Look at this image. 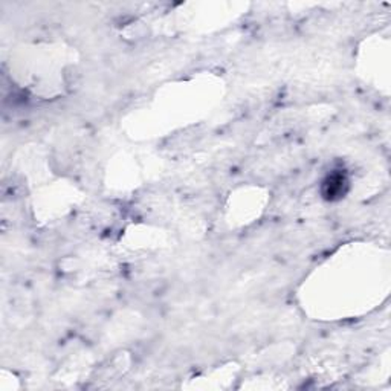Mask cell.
Wrapping results in <instances>:
<instances>
[{
	"mask_svg": "<svg viewBox=\"0 0 391 391\" xmlns=\"http://www.w3.org/2000/svg\"><path fill=\"white\" fill-rule=\"evenodd\" d=\"M348 190V179L344 173H332L323 182V196L327 200H338L344 198Z\"/></svg>",
	"mask_w": 391,
	"mask_h": 391,
	"instance_id": "cell-1",
	"label": "cell"
}]
</instances>
